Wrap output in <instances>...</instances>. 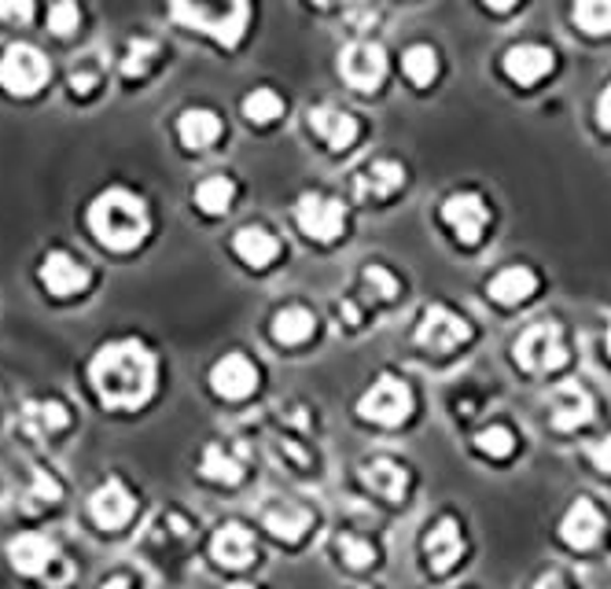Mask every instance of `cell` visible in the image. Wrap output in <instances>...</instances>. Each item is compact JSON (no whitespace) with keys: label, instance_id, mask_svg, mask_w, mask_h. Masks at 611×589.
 <instances>
[{"label":"cell","instance_id":"obj_5","mask_svg":"<svg viewBox=\"0 0 611 589\" xmlns=\"http://www.w3.org/2000/svg\"><path fill=\"white\" fill-rule=\"evenodd\" d=\"M564 335H560V324L556 321H542L534 328H526L516 343V362L526 372H549V369H560L564 365Z\"/></svg>","mask_w":611,"mask_h":589},{"label":"cell","instance_id":"obj_13","mask_svg":"<svg viewBox=\"0 0 611 589\" xmlns=\"http://www.w3.org/2000/svg\"><path fill=\"white\" fill-rule=\"evenodd\" d=\"M210 387L221 399H247L258 387V369L247 362L244 354H225L218 365L210 369Z\"/></svg>","mask_w":611,"mask_h":589},{"label":"cell","instance_id":"obj_28","mask_svg":"<svg viewBox=\"0 0 611 589\" xmlns=\"http://www.w3.org/2000/svg\"><path fill=\"white\" fill-rule=\"evenodd\" d=\"M402 67H405V78H410L413 86H427V81L438 75V56H435V48L413 45L410 52H405Z\"/></svg>","mask_w":611,"mask_h":589},{"label":"cell","instance_id":"obj_26","mask_svg":"<svg viewBox=\"0 0 611 589\" xmlns=\"http://www.w3.org/2000/svg\"><path fill=\"white\" fill-rule=\"evenodd\" d=\"M402 181H405L402 166L391 163V159H383V163H373L362 174V181H357V192H362V196H373V199H387V196H394V192L402 188Z\"/></svg>","mask_w":611,"mask_h":589},{"label":"cell","instance_id":"obj_3","mask_svg":"<svg viewBox=\"0 0 611 589\" xmlns=\"http://www.w3.org/2000/svg\"><path fill=\"white\" fill-rule=\"evenodd\" d=\"M170 16L177 22H185L191 30H203L210 33L214 41L233 48L239 45L247 30V19H250V8L247 4H229V8H203V4H174Z\"/></svg>","mask_w":611,"mask_h":589},{"label":"cell","instance_id":"obj_39","mask_svg":"<svg viewBox=\"0 0 611 589\" xmlns=\"http://www.w3.org/2000/svg\"><path fill=\"white\" fill-rule=\"evenodd\" d=\"M365 284H368V287H376L380 298H394V292H398L394 276H391L387 269H380V266H368V269H365Z\"/></svg>","mask_w":611,"mask_h":589},{"label":"cell","instance_id":"obj_21","mask_svg":"<svg viewBox=\"0 0 611 589\" xmlns=\"http://www.w3.org/2000/svg\"><path fill=\"white\" fill-rule=\"evenodd\" d=\"M177 137L185 140V148L203 151L221 137V118L207 111V107H191V111L177 118Z\"/></svg>","mask_w":611,"mask_h":589},{"label":"cell","instance_id":"obj_9","mask_svg":"<svg viewBox=\"0 0 611 589\" xmlns=\"http://www.w3.org/2000/svg\"><path fill=\"white\" fill-rule=\"evenodd\" d=\"M469 335H472L469 321L457 317L446 306H431L421 321V328H416V343L427 346V351H435V354H446V351H453V346H461Z\"/></svg>","mask_w":611,"mask_h":589},{"label":"cell","instance_id":"obj_33","mask_svg":"<svg viewBox=\"0 0 611 589\" xmlns=\"http://www.w3.org/2000/svg\"><path fill=\"white\" fill-rule=\"evenodd\" d=\"M284 111V104H280V96L273 92V89H255L244 100V115L250 118L255 126H266V122H273Z\"/></svg>","mask_w":611,"mask_h":589},{"label":"cell","instance_id":"obj_18","mask_svg":"<svg viewBox=\"0 0 611 589\" xmlns=\"http://www.w3.org/2000/svg\"><path fill=\"white\" fill-rule=\"evenodd\" d=\"M309 129L328 144L332 151H343V148H351L354 137H357V122H354V115H346L339 111V107H314L309 111Z\"/></svg>","mask_w":611,"mask_h":589},{"label":"cell","instance_id":"obj_44","mask_svg":"<svg viewBox=\"0 0 611 589\" xmlns=\"http://www.w3.org/2000/svg\"><path fill=\"white\" fill-rule=\"evenodd\" d=\"M225 589H255V586H225Z\"/></svg>","mask_w":611,"mask_h":589},{"label":"cell","instance_id":"obj_16","mask_svg":"<svg viewBox=\"0 0 611 589\" xmlns=\"http://www.w3.org/2000/svg\"><path fill=\"white\" fill-rule=\"evenodd\" d=\"M553 70V52L542 45H516L505 52V75L520 86H534Z\"/></svg>","mask_w":611,"mask_h":589},{"label":"cell","instance_id":"obj_8","mask_svg":"<svg viewBox=\"0 0 611 589\" xmlns=\"http://www.w3.org/2000/svg\"><path fill=\"white\" fill-rule=\"evenodd\" d=\"M339 70L357 92H368L380 86L383 75H387V56H383V48L373 41H357L339 56Z\"/></svg>","mask_w":611,"mask_h":589},{"label":"cell","instance_id":"obj_14","mask_svg":"<svg viewBox=\"0 0 611 589\" xmlns=\"http://www.w3.org/2000/svg\"><path fill=\"white\" fill-rule=\"evenodd\" d=\"M41 284L52 295L67 298V295H78L81 287L89 284V273L75 255H67V251H52V255H45V262H41Z\"/></svg>","mask_w":611,"mask_h":589},{"label":"cell","instance_id":"obj_15","mask_svg":"<svg viewBox=\"0 0 611 589\" xmlns=\"http://www.w3.org/2000/svg\"><path fill=\"white\" fill-rule=\"evenodd\" d=\"M601 531H604V516L590 498L574 501L568 509V516H564V523H560V534H564V542L571 549H593Z\"/></svg>","mask_w":611,"mask_h":589},{"label":"cell","instance_id":"obj_45","mask_svg":"<svg viewBox=\"0 0 611 589\" xmlns=\"http://www.w3.org/2000/svg\"><path fill=\"white\" fill-rule=\"evenodd\" d=\"M608 346H611V328H608Z\"/></svg>","mask_w":611,"mask_h":589},{"label":"cell","instance_id":"obj_22","mask_svg":"<svg viewBox=\"0 0 611 589\" xmlns=\"http://www.w3.org/2000/svg\"><path fill=\"white\" fill-rule=\"evenodd\" d=\"M233 247H236V255L247 262V266H255V269H266L273 258H277V239H273L266 228H258V225H244L239 233L233 236Z\"/></svg>","mask_w":611,"mask_h":589},{"label":"cell","instance_id":"obj_19","mask_svg":"<svg viewBox=\"0 0 611 589\" xmlns=\"http://www.w3.org/2000/svg\"><path fill=\"white\" fill-rule=\"evenodd\" d=\"M461 552H464V538H461V527L457 520H438L435 527H431V534H427V563H431V571H438V575H446L453 563L461 560Z\"/></svg>","mask_w":611,"mask_h":589},{"label":"cell","instance_id":"obj_38","mask_svg":"<svg viewBox=\"0 0 611 589\" xmlns=\"http://www.w3.org/2000/svg\"><path fill=\"white\" fill-rule=\"evenodd\" d=\"M585 457L601 468L604 475H611V435H601V439H593V442H585Z\"/></svg>","mask_w":611,"mask_h":589},{"label":"cell","instance_id":"obj_23","mask_svg":"<svg viewBox=\"0 0 611 589\" xmlns=\"http://www.w3.org/2000/svg\"><path fill=\"white\" fill-rule=\"evenodd\" d=\"M309 523H314V516L295 501H284L277 509L266 512V531L273 538H280V542H298V538L309 531Z\"/></svg>","mask_w":611,"mask_h":589},{"label":"cell","instance_id":"obj_25","mask_svg":"<svg viewBox=\"0 0 611 589\" xmlns=\"http://www.w3.org/2000/svg\"><path fill=\"white\" fill-rule=\"evenodd\" d=\"M534 287H538V276L531 269L512 266V269H501L494 281H490V295H494L501 306H512V303H523V298H531Z\"/></svg>","mask_w":611,"mask_h":589},{"label":"cell","instance_id":"obj_1","mask_svg":"<svg viewBox=\"0 0 611 589\" xmlns=\"http://www.w3.org/2000/svg\"><path fill=\"white\" fill-rule=\"evenodd\" d=\"M155 357L140 340H118L96 351L89 365L92 391L107 409H137L155 391Z\"/></svg>","mask_w":611,"mask_h":589},{"label":"cell","instance_id":"obj_36","mask_svg":"<svg viewBox=\"0 0 611 589\" xmlns=\"http://www.w3.org/2000/svg\"><path fill=\"white\" fill-rule=\"evenodd\" d=\"M339 552H343V560L351 563V568H368V563H376V549L368 542H362V538H354V534L339 538Z\"/></svg>","mask_w":611,"mask_h":589},{"label":"cell","instance_id":"obj_29","mask_svg":"<svg viewBox=\"0 0 611 589\" xmlns=\"http://www.w3.org/2000/svg\"><path fill=\"white\" fill-rule=\"evenodd\" d=\"M203 475L214 479V483H239V475H244V468H239L236 457L225 453V446H207L203 453Z\"/></svg>","mask_w":611,"mask_h":589},{"label":"cell","instance_id":"obj_37","mask_svg":"<svg viewBox=\"0 0 611 589\" xmlns=\"http://www.w3.org/2000/svg\"><path fill=\"white\" fill-rule=\"evenodd\" d=\"M151 56H155V41H134V45H129V52H126L122 70H126L129 78L144 75V70H148V63H151Z\"/></svg>","mask_w":611,"mask_h":589},{"label":"cell","instance_id":"obj_30","mask_svg":"<svg viewBox=\"0 0 611 589\" xmlns=\"http://www.w3.org/2000/svg\"><path fill=\"white\" fill-rule=\"evenodd\" d=\"M233 196H236V188H233L229 177H207V181L196 188V203L207 214H225L229 210Z\"/></svg>","mask_w":611,"mask_h":589},{"label":"cell","instance_id":"obj_10","mask_svg":"<svg viewBox=\"0 0 611 589\" xmlns=\"http://www.w3.org/2000/svg\"><path fill=\"white\" fill-rule=\"evenodd\" d=\"M442 218H446V225L457 233L461 244H479V236H483V228L490 222V210L483 199L472 196V192H461V196H450L442 203Z\"/></svg>","mask_w":611,"mask_h":589},{"label":"cell","instance_id":"obj_7","mask_svg":"<svg viewBox=\"0 0 611 589\" xmlns=\"http://www.w3.org/2000/svg\"><path fill=\"white\" fill-rule=\"evenodd\" d=\"M295 222H298V228H303L309 239H321V244H328V239H335L343 233L346 210H343L339 199L306 192V196H298V203H295Z\"/></svg>","mask_w":611,"mask_h":589},{"label":"cell","instance_id":"obj_42","mask_svg":"<svg viewBox=\"0 0 611 589\" xmlns=\"http://www.w3.org/2000/svg\"><path fill=\"white\" fill-rule=\"evenodd\" d=\"M534 589H568V582H564V575L549 571V575H542V579L534 582Z\"/></svg>","mask_w":611,"mask_h":589},{"label":"cell","instance_id":"obj_43","mask_svg":"<svg viewBox=\"0 0 611 589\" xmlns=\"http://www.w3.org/2000/svg\"><path fill=\"white\" fill-rule=\"evenodd\" d=\"M100 589H129V582L126 579H111V582H104Z\"/></svg>","mask_w":611,"mask_h":589},{"label":"cell","instance_id":"obj_41","mask_svg":"<svg viewBox=\"0 0 611 589\" xmlns=\"http://www.w3.org/2000/svg\"><path fill=\"white\" fill-rule=\"evenodd\" d=\"M597 118H601L604 129H611V86L601 92V104H597Z\"/></svg>","mask_w":611,"mask_h":589},{"label":"cell","instance_id":"obj_32","mask_svg":"<svg viewBox=\"0 0 611 589\" xmlns=\"http://www.w3.org/2000/svg\"><path fill=\"white\" fill-rule=\"evenodd\" d=\"M574 22L585 33H611V0H582L574 8Z\"/></svg>","mask_w":611,"mask_h":589},{"label":"cell","instance_id":"obj_12","mask_svg":"<svg viewBox=\"0 0 611 589\" xmlns=\"http://www.w3.org/2000/svg\"><path fill=\"white\" fill-rule=\"evenodd\" d=\"M89 512L104 531H115V527H126L129 516H134V494H129L118 479H107V483L96 487V494L89 498Z\"/></svg>","mask_w":611,"mask_h":589},{"label":"cell","instance_id":"obj_20","mask_svg":"<svg viewBox=\"0 0 611 589\" xmlns=\"http://www.w3.org/2000/svg\"><path fill=\"white\" fill-rule=\"evenodd\" d=\"M593 416V399L585 394L579 383H564L553 394V428L556 431H574L582 424H590Z\"/></svg>","mask_w":611,"mask_h":589},{"label":"cell","instance_id":"obj_27","mask_svg":"<svg viewBox=\"0 0 611 589\" xmlns=\"http://www.w3.org/2000/svg\"><path fill=\"white\" fill-rule=\"evenodd\" d=\"M314 314L303 306H287L273 317V340L284 343V346H295V343H306L314 335Z\"/></svg>","mask_w":611,"mask_h":589},{"label":"cell","instance_id":"obj_31","mask_svg":"<svg viewBox=\"0 0 611 589\" xmlns=\"http://www.w3.org/2000/svg\"><path fill=\"white\" fill-rule=\"evenodd\" d=\"M22 424L38 431V435H48V431H59L67 424V409L59 402H33L27 413H22Z\"/></svg>","mask_w":611,"mask_h":589},{"label":"cell","instance_id":"obj_17","mask_svg":"<svg viewBox=\"0 0 611 589\" xmlns=\"http://www.w3.org/2000/svg\"><path fill=\"white\" fill-rule=\"evenodd\" d=\"M210 552L221 568H247V563L255 560V538H250L244 523H225L218 527V534H214Z\"/></svg>","mask_w":611,"mask_h":589},{"label":"cell","instance_id":"obj_11","mask_svg":"<svg viewBox=\"0 0 611 589\" xmlns=\"http://www.w3.org/2000/svg\"><path fill=\"white\" fill-rule=\"evenodd\" d=\"M8 560L19 575H48L63 557L45 534H19L8 542Z\"/></svg>","mask_w":611,"mask_h":589},{"label":"cell","instance_id":"obj_6","mask_svg":"<svg viewBox=\"0 0 611 589\" xmlns=\"http://www.w3.org/2000/svg\"><path fill=\"white\" fill-rule=\"evenodd\" d=\"M410 409H413L410 387H405L402 380H391V376L376 380L373 391H365V399L357 402V413H362L365 420H376V424H383V428L402 424V420L410 416Z\"/></svg>","mask_w":611,"mask_h":589},{"label":"cell","instance_id":"obj_4","mask_svg":"<svg viewBox=\"0 0 611 589\" xmlns=\"http://www.w3.org/2000/svg\"><path fill=\"white\" fill-rule=\"evenodd\" d=\"M48 81V59L33 45H8L0 56V86L16 96H33Z\"/></svg>","mask_w":611,"mask_h":589},{"label":"cell","instance_id":"obj_40","mask_svg":"<svg viewBox=\"0 0 611 589\" xmlns=\"http://www.w3.org/2000/svg\"><path fill=\"white\" fill-rule=\"evenodd\" d=\"M33 16V4L30 0H0V19H11V22H27Z\"/></svg>","mask_w":611,"mask_h":589},{"label":"cell","instance_id":"obj_2","mask_svg":"<svg viewBox=\"0 0 611 589\" xmlns=\"http://www.w3.org/2000/svg\"><path fill=\"white\" fill-rule=\"evenodd\" d=\"M89 228L104 247L111 251H134L148 236V207L144 199L126 188H107L92 199Z\"/></svg>","mask_w":611,"mask_h":589},{"label":"cell","instance_id":"obj_35","mask_svg":"<svg viewBox=\"0 0 611 589\" xmlns=\"http://www.w3.org/2000/svg\"><path fill=\"white\" fill-rule=\"evenodd\" d=\"M479 450L486 457H509L516 450V439H512L509 428H486L483 435H479Z\"/></svg>","mask_w":611,"mask_h":589},{"label":"cell","instance_id":"obj_24","mask_svg":"<svg viewBox=\"0 0 611 589\" xmlns=\"http://www.w3.org/2000/svg\"><path fill=\"white\" fill-rule=\"evenodd\" d=\"M362 479L365 487L373 490V494H380L383 501H402L405 498V487H410V479H405L402 464L394 461H373L362 468Z\"/></svg>","mask_w":611,"mask_h":589},{"label":"cell","instance_id":"obj_34","mask_svg":"<svg viewBox=\"0 0 611 589\" xmlns=\"http://www.w3.org/2000/svg\"><path fill=\"white\" fill-rule=\"evenodd\" d=\"M78 22H81V11L78 4H52L48 8V30L56 33V38H67V33H75L78 30Z\"/></svg>","mask_w":611,"mask_h":589}]
</instances>
